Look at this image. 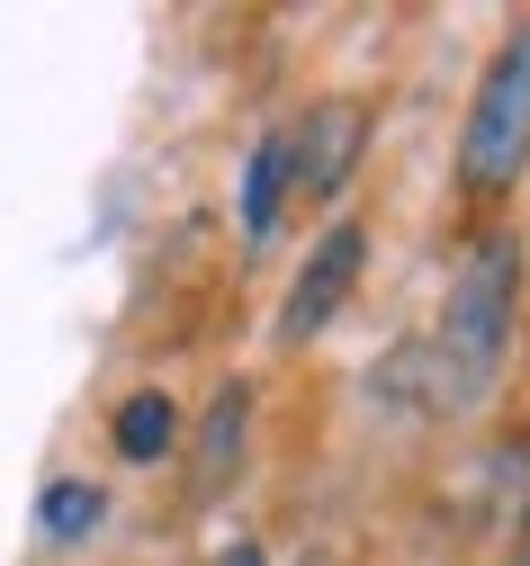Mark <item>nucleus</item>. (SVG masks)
I'll use <instances>...</instances> for the list:
<instances>
[{
	"label": "nucleus",
	"instance_id": "nucleus-1",
	"mask_svg": "<svg viewBox=\"0 0 530 566\" xmlns=\"http://www.w3.org/2000/svg\"><path fill=\"white\" fill-rule=\"evenodd\" d=\"M512 315H521V234H477L449 270V297H440V324L405 350L377 360V396L387 405H414V413H468L486 405L503 350H512Z\"/></svg>",
	"mask_w": 530,
	"mask_h": 566
},
{
	"label": "nucleus",
	"instance_id": "nucleus-2",
	"mask_svg": "<svg viewBox=\"0 0 530 566\" xmlns=\"http://www.w3.org/2000/svg\"><path fill=\"white\" fill-rule=\"evenodd\" d=\"M521 171H530V19L495 45L468 99V126H459V189L503 198Z\"/></svg>",
	"mask_w": 530,
	"mask_h": 566
},
{
	"label": "nucleus",
	"instance_id": "nucleus-3",
	"mask_svg": "<svg viewBox=\"0 0 530 566\" xmlns=\"http://www.w3.org/2000/svg\"><path fill=\"white\" fill-rule=\"evenodd\" d=\"M360 279H368V226L360 217H342V226H324L315 243H306V261H297V279H288V297H279V350H306L315 333H333L342 315H351V297H360Z\"/></svg>",
	"mask_w": 530,
	"mask_h": 566
},
{
	"label": "nucleus",
	"instance_id": "nucleus-4",
	"mask_svg": "<svg viewBox=\"0 0 530 566\" xmlns=\"http://www.w3.org/2000/svg\"><path fill=\"white\" fill-rule=\"evenodd\" d=\"M360 154H368V108H360V99H315L306 117L288 126V163H297V198H315V207L351 189Z\"/></svg>",
	"mask_w": 530,
	"mask_h": 566
},
{
	"label": "nucleus",
	"instance_id": "nucleus-5",
	"mask_svg": "<svg viewBox=\"0 0 530 566\" xmlns=\"http://www.w3.org/2000/svg\"><path fill=\"white\" fill-rule=\"evenodd\" d=\"M243 450H252V387L243 378H225L198 413V432H189V504H216V494H235L243 476Z\"/></svg>",
	"mask_w": 530,
	"mask_h": 566
},
{
	"label": "nucleus",
	"instance_id": "nucleus-6",
	"mask_svg": "<svg viewBox=\"0 0 530 566\" xmlns=\"http://www.w3.org/2000/svg\"><path fill=\"white\" fill-rule=\"evenodd\" d=\"M297 207V163H288V126H270L261 145L243 154V243L270 252L279 243V217Z\"/></svg>",
	"mask_w": 530,
	"mask_h": 566
},
{
	"label": "nucleus",
	"instance_id": "nucleus-7",
	"mask_svg": "<svg viewBox=\"0 0 530 566\" xmlns=\"http://www.w3.org/2000/svg\"><path fill=\"white\" fill-rule=\"evenodd\" d=\"M172 441H180V405H172L163 387H135V396L108 413V450H117L126 468H163Z\"/></svg>",
	"mask_w": 530,
	"mask_h": 566
},
{
	"label": "nucleus",
	"instance_id": "nucleus-8",
	"mask_svg": "<svg viewBox=\"0 0 530 566\" xmlns=\"http://www.w3.org/2000/svg\"><path fill=\"white\" fill-rule=\"evenodd\" d=\"M108 522V494L91 485V476H54L45 494H37V531L45 539H91Z\"/></svg>",
	"mask_w": 530,
	"mask_h": 566
},
{
	"label": "nucleus",
	"instance_id": "nucleus-9",
	"mask_svg": "<svg viewBox=\"0 0 530 566\" xmlns=\"http://www.w3.org/2000/svg\"><path fill=\"white\" fill-rule=\"evenodd\" d=\"M207 566H270V548H261V539H235V548H216Z\"/></svg>",
	"mask_w": 530,
	"mask_h": 566
},
{
	"label": "nucleus",
	"instance_id": "nucleus-10",
	"mask_svg": "<svg viewBox=\"0 0 530 566\" xmlns=\"http://www.w3.org/2000/svg\"><path fill=\"white\" fill-rule=\"evenodd\" d=\"M512 566H530V548H521V557H512Z\"/></svg>",
	"mask_w": 530,
	"mask_h": 566
}]
</instances>
